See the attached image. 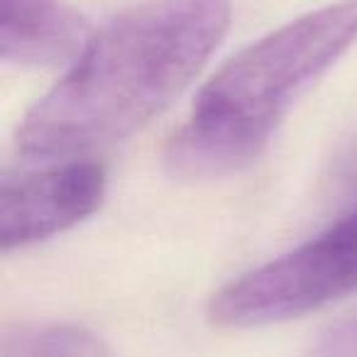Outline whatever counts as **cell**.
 <instances>
[{
	"instance_id": "3",
	"label": "cell",
	"mask_w": 357,
	"mask_h": 357,
	"mask_svg": "<svg viewBox=\"0 0 357 357\" xmlns=\"http://www.w3.org/2000/svg\"><path fill=\"white\" fill-rule=\"evenodd\" d=\"M357 291V204L272 262L225 284L208 306L218 328H259L298 318Z\"/></svg>"
},
{
	"instance_id": "6",
	"label": "cell",
	"mask_w": 357,
	"mask_h": 357,
	"mask_svg": "<svg viewBox=\"0 0 357 357\" xmlns=\"http://www.w3.org/2000/svg\"><path fill=\"white\" fill-rule=\"evenodd\" d=\"M0 357H113L96 333L69 323H22L6 331Z\"/></svg>"
},
{
	"instance_id": "5",
	"label": "cell",
	"mask_w": 357,
	"mask_h": 357,
	"mask_svg": "<svg viewBox=\"0 0 357 357\" xmlns=\"http://www.w3.org/2000/svg\"><path fill=\"white\" fill-rule=\"evenodd\" d=\"M89 22L61 0H0V59L13 66H56L91 40Z\"/></svg>"
},
{
	"instance_id": "1",
	"label": "cell",
	"mask_w": 357,
	"mask_h": 357,
	"mask_svg": "<svg viewBox=\"0 0 357 357\" xmlns=\"http://www.w3.org/2000/svg\"><path fill=\"white\" fill-rule=\"evenodd\" d=\"M230 25V0H142L89 40L22 118L17 152L86 159L135 135L191 84Z\"/></svg>"
},
{
	"instance_id": "7",
	"label": "cell",
	"mask_w": 357,
	"mask_h": 357,
	"mask_svg": "<svg viewBox=\"0 0 357 357\" xmlns=\"http://www.w3.org/2000/svg\"><path fill=\"white\" fill-rule=\"evenodd\" d=\"M308 357H357V316L323 333Z\"/></svg>"
},
{
	"instance_id": "4",
	"label": "cell",
	"mask_w": 357,
	"mask_h": 357,
	"mask_svg": "<svg viewBox=\"0 0 357 357\" xmlns=\"http://www.w3.org/2000/svg\"><path fill=\"white\" fill-rule=\"evenodd\" d=\"M108 176L98 162L64 159L0 181V250H25L66 233L100 208Z\"/></svg>"
},
{
	"instance_id": "2",
	"label": "cell",
	"mask_w": 357,
	"mask_h": 357,
	"mask_svg": "<svg viewBox=\"0 0 357 357\" xmlns=\"http://www.w3.org/2000/svg\"><path fill=\"white\" fill-rule=\"evenodd\" d=\"M357 0L331 3L240 50L196 96L169 139L174 176L208 178L257 159L298 98L355 45Z\"/></svg>"
}]
</instances>
